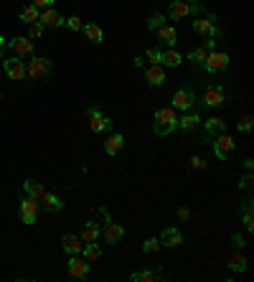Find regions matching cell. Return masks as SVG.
<instances>
[{"instance_id": "obj_1", "label": "cell", "mask_w": 254, "mask_h": 282, "mask_svg": "<svg viewBox=\"0 0 254 282\" xmlns=\"http://www.w3.org/2000/svg\"><path fill=\"white\" fill-rule=\"evenodd\" d=\"M176 130H178V115H176V110L173 107L155 110V115H153V133L158 138H168Z\"/></svg>"}, {"instance_id": "obj_2", "label": "cell", "mask_w": 254, "mask_h": 282, "mask_svg": "<svg viewBox=\"0 0 254 282\" xmlns=\"http://www.w3.org/2000/svg\"><path fill=\"white\" fill-rule=\"evenodd\" d=\"M203 8L201 3H188V0H173L168 5V18L171 20H178V18H188V15H198Z\"/></svg>"}, {"instance_id": "obj_3", "label": "cell", "mask_w": 254, "mask_h": 282, "mask_svg": "<svg viewBox=\"0 0 254 282\" xmlns=\"http://www.w3.org/2000/svg\"><path fill=\"white\" fill-rule=\"evenodd\" d=\"M231 64V56L224 54V51H208L206 61L201 64V69L208 71V74H219V71H226Z\"/></svg>"}, {"instance_id": "obj_4", "label": "cell", "mask_w": 254, "mask_h": 282, "mask_svg": "<svg viewBox=\"0 0 254 282\" xmlns=\"http://www.w3.org/2000/svg\"><path fill=\"white\" fill-rule=\"evenodd\" d=\"M51 71H54L51 61L44 56H33L26 64V76H31V79H46V76H51Z\"/></svg>"}, {"instance_id": "obj_5", "label": "cell", "mask_w": 254, "mask_h": 282, "mask_svg": "<svg viewBox=\"0 0 254 282\" xmlns=\"http://www.w3.org/2000/svg\"><path fill=\"white\" fill-rule=\"evenodd\" d=\"M87 115H89V130L92 133H110L112 130V120L99 107H89Z\"/></svg>"}, {"instance_id": "obj_6", "label": "cell", "mask_w": 254, "mask_h": 282, "mask_svg": "<svg viewBox=\"0 0 254 282\" xmlns=\"http://www.w3.org/2000/svg\"><path fill=\"white\" fill-rule=\"evenodd\" d=\"M193 31L196 33H201V36H206V38H216L219 36V26H216V15H206V18H198V20H193Z\"/></svg>"}, {"instance_id": "obj_7", "label": "cell", "mask_w": 254, "mask_h": 282, "mask_svg": "<svg viewBox=\"0 0 254 282\" xmlns=\"http://www.w3.org/2000/svg\"><path fill=\"white\" fill-rule=\"evenodd\" d=\"M8 49L13 51V56L23 59V56H33V41L28 36H15L8 41Z\"/></svg>"}, {"instance_id": "obj_8", "label": "cell", "mask_w": 254, "mask_h": 282, "mask_svg": "<svg viewBox=\"0 0 254 282\" xmlns=\"http://www.w3.org/2000/svg\"><path fill=\"white\" fill-rule=\"evenodd\" d=\"M196 107V94H193V89L188 86H183V89H178L176 94H173V110H181V112H188Z\"/></svg>"}, {"instance_id": "obj_9", "label": "cell", "mask_w": 254, "mask_h": 282, "mask_svg": "<svg viewBox=\"0 0 254 282\" xmlns=\"http://www.w3.org/2000/svg\"><path fill=\"white\" fill-rule=\"evenodd\" d=\"M66 270H69V275L76 277V280H87V277H89V262H87L84 257H79V254H71V259L66 262Z\"/></svg>"}, {"instance_id": "obj_10", "label": "cell", "mask_w": 254, "mask_h": 282, "mask_svg": "<svg viewBox=\"0 0 254 282\" xmlns=\"http://www.w3.org/2000/svg\"><path fill=\"white\" fill-rule=\"evenodd\" d=\"M231 150H234V140H231V135L219 133V135H216V140H214V155H216L219 160H226V158L231 155Z\"/></svg>"}, {"instance_id": "obj_11", "label": "cell", "mask_w": 254, "mask_h": 282, "mask_svg": "<svg viewBox=\"0 0 254 282\" xmlns=\"http://www.w3.org/2000/svg\"><path fill=\"white\" fill-rule=\"evenodd\" d=\"M3 71L8 74V79L20 81V79L26 76V61H20L18 56H10V59H5V61H3Z\"/></svg>"}, {"instance_id": "obj_12", "label": "cell", "mask_w": 254, "mask_h": 282, "mask_svg": "<svg viewBox=\"0 0 254 282\" xmlns=\"http://www.w3.org/2000/svg\"><path fill=\"white\" fill-rule=\"evenodd\" d=\"M224 99H226V94H224L221 86H208V89L203 92V97H201V104L208 107V110H214V107H221Z\"/></svg>"}, {"instance_id": "obj_13", "label": "cell", "mask_w": 254, "mask_h": 282, "mask_svg": "<svg viewBox=\"0 0 254 282\" xmlns=\"http://www.w3.org/2000/svg\"><path fill=\"white\" fill-rule=\"evenodd\" d=\"M99 236H102L107 244H117V242H122V239H125V229H122L120 224H115V221H107V224L102 226Z\"/></svg>"}, {"instance_id": "obj_14", "label": "cell", "mask_w": 254, "mask_h": 282, "mask_svg": "<svg viewBox=\"0 0 254 282\" xmlns=\"http://www.w3.org/2000/svg\"><path fill=\"white\" fill-rule=\"evenodd\" d=\"M36 216H38V204L33 201V199H23L20 201V219H23V224H36Z\"/></svg>"}, {"instance_id": "obj_15", "label": "cell", "mask_w": 254, "mask_h": 282, "mask_svg": "<svg viewBox=\"0 0 254 282\" xmlns=\"http://www.w3.org/2000/svg\"><path fill=\"white\" fill-rule=\"evenodd\" d=\"M38 23H41L44 28H59V26H64V18L59 15V10H54V8H44L41 15H38Z\"/></svg>"}, {"instance_id": "obj_16", "label": "cell", "mask_w": 254, "mask_h": 282, "mask_svg": "<svg viewBox=\"0 0 254 282\" xmlns=\"http://www.w3.org/2000/svg\"><path fill=\"white\" fill-rule=\"evenodd\" d=\"M145 79H147V84L150 86H163L168 79H165V69L160 67V64H150V67H145Z\"/></svg>"}, {"instance_id": "obj_17", "label": "cell", "mask_w": 254, "mask_h": 282, "mask_svg": "<svg viewBox=\"0 0 254 282\" xmlns=\"http://www.w3.org/2000/svg\"><path fill=\"white\" fill-rule=\"evenodd\" d=\"M38 209H44V211H49V213H56L64 209V204L56 193H49V191H46V193L38 199Z\"/></svg>"}, {"instance_id": "obj_18", "label": "cell", "mask_w": 254, "mask_h": 282, "mask_svg": "<svg viewBox=\"0 0 254 282\" xmlns=\"http://www.w3.org/2000/svg\"><path fill=\"white\" fill-rule=\"evenodd\" d=\"M23 193L38 204V199L46 193V188H44V183H38V181H33V178H26V181H23Z\"/></svg>"}, {"instance_id": "obj_19", "label": "cell", "mask_w": 254, "mask_h": 282, "mask_svg": "<svg viewBox=\"0 0 254 282\" xmlns=\"http://www.w3.org/2000/svg\"><path fill=\"white\" fill-rule=\"evenodd\" d=\"M61 244H64V252H66L69 257H71V254H81V247H84L81 236H76V234H64Z\"/></svg>"}, {"instance_id": "obj_20", "label": "cell", "mask_w": 254, "mask_h": 282, "mask_svg": "<svg viewBox=\"0 0 254 282\" xmlns=\"http://www.w3.org/2000/svg\"><path fill=\"white\" fill-rule=\"evenodd\" d=\"M183 242V234L176 229V226H168L163 234H160V247H178Z\"/></svg>"}, {"instance_id": "obj_21", "label": "cell", "mask_w": 254, "mask_h": 282, "mask_svg": "<svg viewBox=\"0 0 254 282\" xmlns=\"http://www.w3.org/2000/svg\"><path fill=\"white\" fill-rule=\"evenodd\" d=\"M158 38H160L165 46H176V44H178V31H176L171 23H163V26L158 28Z\"/></svg>"}, {"instance_id": "obj_22", "label": "cell", "mask_w": 254, "mask_h": 282, "mask_svg": "<svg viewBox=\"0 0 254 282\" xmlns=\"http://www.w3.org/2000/svg\"><path fill=\"white\" fill-rule=\"evenodd\" d=\"M183 64V56H181V51L178 49H168V51H163V59H160V67H181Z\"/></svg>"}, {"instance_id": "obj_23", "label": "cell", "mask_w": 254, "mask_h": 282, "mask_svg": "<svg viewBox=\"0 0 254 282\" xmlns=\"http://www.w3.org/2000/svg\"><path fill=\"white\" fill-rule=\"evenodd\" d=\"M84 36H87V41H92V44H102V38H104V31L97 26V23H84Z\"/></svg>"}, {"instance_id": "obj_24", "label": "cell", "mask_w": 254, "mask_h": 282, "mask_svg": "<svg viewBox=\"0 0 254 282\" xmlns=\"http://www.w3.org/2000/svg\"><path fill=\"white\" fill-rule=\"evenodd\" d=\"M99 231H102V229H99L97 221H87L84 229H81V242H84V244H87V242H97V239H99Z\"/></svg>"}, {"instance_id": "obj_25", "label": "cell", "mask_w": 254, "mask_h": 282, "mask_svg": "<svg viewBox=\"0 0 254 282\" xmlns=\"http://www.w3.org/2000/svg\"><path fill=\"white\" fill-rule=\"evenodd\" d=\"M130 280L132 282H155V280H160V270H140V272H132Z\"/></svg>"}, {"instance_id": "obj_26", "label": "cell", "mask_w": 254, "mask_h": 282, "mask_svg": "<svg viewBox=\"0 0 254 282\" xmlns=\"http://www.w3.org/2000/svg\"><path fill=\"white\" fill-rule=\"evenodd\" d=\"M196 125H198V112H193V110H188V112L178 120V127H181L183 133H190Z\"/></svg>"}, {"instance_id": "obj_27", "label": "cell", "mask_w": 254, "mask_h": 282, "mask_svg": "<svg viewBox=\"0 0 254 282\" xmlns=\"http://www.w3.org/2000/svg\"><path fill=\"white\" fill-rule=\"evenodd\" d=\"M81 254H84L87 262H97V259L102 257V249L97 247V242H87V244L81 247Z\"/></svg>"}, {"instance_id": "obj_28", "label": "cell", "mask_w": 254, "mask_h": 282, "mask_svg": "<svg viewBox=\"0 0 254 282\" xmlns=\"http://www.w3.org/2000/svg\"><path fill=\"white\" fill-rule=\"evenodd\" d=\"M122 145H125V138L117 133V135H112L110 140L104 142V153H107V155H117V153L122 150Z\"/></svg>"}, {"instance_id": "obj_29", "label": "cell", "mask_w": 254, "mask_h": 282, "mask_svg": "<svg viewBox=\"0 0 254 282\" xmlns=\"http://www.w3.org/2000/svg\"><path fill=\"white\" fill-rule=\"evenodd\" d=\"M219 133H226V122L221 120V117H211L208 122H206V135H219Z\"/></svg>"}, {"instance_id": "obj_30", "label": "cell", "mask_w": 254, "mask_h": 282, "mask_svg": "<svg viewBox=\"0 0 254 282\" xmlns=\"http://www.w3.org/2000/svg\"><path fill=\"white\" fill-rule=\"evenodd\" d=\"M38 15H41V10H38L36 5H28V8L20 10V20L28 23V26H31V23H38Z\"/></svg>"}, {"instance_id": "obj_31", "label": "cell", "mask_w": 254, "mask_h": 282, "mask_svg": "<svg viewBox=\"0 0 254 282\" xmlns=\"http://www.w3.org/2000/svg\"><path fill=\"white\" fill-rule=\"evenodd\" d=\"M206 56H208V49L206 46H198V49H190L188 51V61H193L196 67H201L206 61Z\"/></svg>"}, {"instance_id": "obj_32", "label": "cell", "mask_w": 254, "mask_h": 282, "mask_svg": "<svg viewBox=\"0 0 254 282\" xmlns=\"http://www.w3.org/2000/svg\"><path fill=\"white\" fill-rule=\"evenodd\" d=\"M237 130H239V133H252V130H254V117H252V115H244V117H239V122H237Z\"/></svg>"}, {"instance_id": "obj_33", "label": "cell", "mask_w": 254, "mask_h": 282, "mask_svg": "<svg viewBox=\"0 0 254 282\" xmlns=\"http://www.w3.org/2000/svg\"><path fill=\"white\" fill-rule=\"evenodd\" d=\"M163 23H165V15H163V13H153V15L147 18V31H158Z\"/></svg>"}, {"instance_id": "obj_34", "label": "cell", "mask_w": 254, "mask_h": 282, "mask_svg": "<svg viewBox=\"0 0 254 282\" xmlns=\"http://www.w3.org/2000/svg\"><path fill=\"white\" fill-rule=\"evenodd\" d=\"M229 267H231L234 272H244V270H247V259H244L242 254H234V257L229 259Z\"/></svg>"}, {"instance_id": "obj_35", "label": "cell", "mask_w": 254, "mask_h": 282, "mask_svg": "<svg viewBox=\"0 0 254 282\" xmlns=\"http://www.w3.org/2000/svg\"><path fill=\"white\" fill-rule=\"evenodd\" d=\"M64 26L69 28V31H81L84 28V23H81V18H76V15H71V18H64Z\"/></svg>"}, {"instance_id": "obj_36", "label": "cell", "mask_w": 254, "mask_h": 282, "mask_svg": "<svg viewBox=\"0 0 254 282\" xmlns=\"http://www.w3.org/2000/svg\"><path fill=\"white\" fill-rule=\"evenodd\" d=\"M41 36H44V26H41V23H31V28H28V38L36 41V38H41Z\"/></svg>"}, {"instance_id": "obj_37", "label": "cell", "mask_w": 254, "mask_h": 282, "mask_svg": "<svg viewBox=\"0 0 254 282\" xmlns=\"http://www.w3.org/2000/svg\"><path fill=\"white\" fill-rule=\"evenodd\" d=\"M145 59H147L150 64H160V59H163V51H160V49H147Z\"/></svg>"}, {"instance_id": "obj_38", "label": "cell", "mask_w": 254, "mask_h": 282, "mask_svg": "<svg viewBox=\"0 0 254 282\" xmlns=\"http://www.w3.org/2000/svg\"><path fill=\"white\" fill-rule=\"evenodd\" d=\"M158 247H160V239H155V236H150V239H145V244H142V249H145L147 254H153V252H158Z\"/></svg>"}, {"instance_id": "obj_39", "label": "cell", "mask_w": 254, "mask_h": 282, "mask_svg": "<svg viewBox=\"0 0 254 282\" xmlns=\"http://www.w3.org/2000/svg\"><path fill=\"white\" fill-rule=\"evenodd\" d=\"M252 183H254L252 170H247V173L242 176V181H239V188H242V191H252Z\"/></svg>"}, {"instance_id": "obj_40", "label": "cell", "mask_w": 254, "mask_h": 282, "mask_svg": "<svg viewBox=\"0 0 254 282\" xmlns=\"http://www.w3.org/2000/svg\"><path fill=\"white\" fill-rule=\"evenodd\" d=\"M190 165H193L196 170H206V168H208V163H206L203 158H198V155H193V158H190Z\"/></svg>"}, {"instance_id": "obj_41", "label": "cell", "mask_w": 254, "mask_h": 282, "mask_svg": "<svg viewBox=\"0 0 254 282\" xmlns=\"http://www.w3.org/2000/svg\"><path fill=\"white\" fill-rule=\"evenodd\" d=\"M242 224H244V229H247V231H254V216H252V211H244Z\"/></svg>"}, {"instance_id": "obj_42", "label": "cell", "mask_w": 254, "mask_h": 282, "mask_svg": "<svg viewBox=\"0 0 254 282\" xmlns=\"http://www.w3.org/2000/svg\"><path fill=\"white\" fill-rule=\"evenodd\" d=\"M231 239H234V244H237V249H244V247H247V239H244V236H242L239 231H237V234H234Z\"/></svg>"}, {"instance_id": "obj_43", "label": "cell", "mask_w": 254, "mask_h": 282, "mask_svg": "<svg viewBox=\"0 0 254 282\" xmlns=\"http://www.w3.org/2000/svg\"><path fill=\"white\" fill-rule=\"evenodd\" d=\"M31 5H36L38 10H44V8H51V5H54V0H33Z\"/></svg>"}, {"instance_id": "obj_44", "label": "cell", "mask_w": 254, "mask_h": 282, "mask_svg": "<svg viewBox=\"0 0 254 282\" xmlns=\"http://www.w3.org/2000/svg\"><path fill=\"white\" fill-rule=\"evenodd\" d=\"M5 51H8V38H3V36H0V59L5 56Z\"/></svg>"}, {"instance_id": "obj_45", "label": "cell", "mask_w": 254, "mask_h": 282, "mask_svg": "<svg viewBox=\"0 0 254 282\" xmlns=\"http://www.w3.org/2000/svg\"><path fill=\"white\" fill-rule=\"evenodd\" d=\"M132 64H135V69H145V59H140V56H135Z\"/></svg>"}, {"instance_id": "obj_46", "label": "cell", "mask_w": 254, "mask_h": 282, "mask_svg": "<svg viewBox=\"0 0 254 282\" xmlns=\"http://www.w3.org/2000/svg\"><path fill=\"white\" fill-rule=\"evenodd\" d=\"M252 199H247V201H242V211H252Z\"/></svg>"}, {"instance_id": "obj_47", "label": "cell", "mask_w": 254, "mask_h": 282, "mask_svg": "<svg viewBox=\"0 0 254 282\" xmlns=\"http://www.w3.org/2000/svg\"><path fill=\"white\" fill-rule=\"evenodd\" d=\"M178 216H181V219H188V216H190V211H188V209H186V206H183V209H178Z\"/></svg>"}, {"instance_id": "obj_48", "label": "cell", "mask_w": 254, "mask_h": 282, "mask_svg": "<svg viewBox=\"0 0 254 282\" xmlns=\"http://www.w3.org/2000/svg\"><path fill=\"white\" fill-rule=\"evenodd\" d=\"M244 168H247V170H252V168H254V160H252V158H247V160H244Z\"/></svg>"}, {"instance_id": "obj_49", "label": "cell", "mask_w": 254, "mask_h": 282, "mask_svg": "<svg viewBox=\"0 0 254 282\" xmlns=\"http://www.w3.org/2000/svg\"><path fill=\"white\" fill-rule=\"evenodd\" d=\"M188 3H198V0H188Z\"/></svg>"}, {"instance_id": "obj_50", "label": "cell", "mask_w": 254, "mask_h": 282, "mask_svg": "<svg viewBox=\"0 0 254 282\" xmlns=\"http://www.w3.org/2000/svg\"><path fill=\"white\" fill-rule=\"evenodd\" d=\"M0 99H3V92H0Z\"/></svg>"}]
</instances>
